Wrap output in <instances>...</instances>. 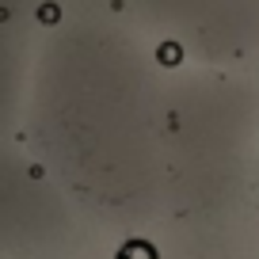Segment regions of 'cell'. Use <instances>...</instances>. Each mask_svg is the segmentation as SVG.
Instances as JSON below:
<instances>
[{
    "instance_id": "1",
    "label": "cell",
    "mask_w": 259,
    "mask_h": 259,
    "mask_svg": "<svg viewBox=\"0 0 259 259\" xmlns=\"http://www.w3.org/2000/svg\"><path fill=\"white\" fill-rule=\"evenodd\" d=\"M156 259H259V233L251 225H229L225 218H206L183 225L156 251Z\"/></svg>"
}]
</instances>
